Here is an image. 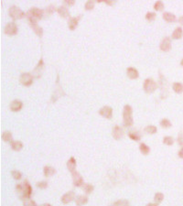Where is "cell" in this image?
Listing matches in <instances>:
<instances>
[{
  "mask_svg": "<svg viewBox=\"0 0 183 206\" xmlns=\"http://www.w3.org/2000/svg\"><path fill=\"white\" fill-rule=\"evenodd\" d=\"M16 192L17 196L22 201H27L30 199L32 194V188L27 181H24L22 183H18L16 186Z\"/></svg>",
  "mask_w": 183,
  "mask_h": 206,
  "instance_id": "6da1fadb",
  "label": "cell"
},
{
  "mask_svg": "<svg viewBox=\"0 0 183 206\" xmlns=\"http://www.w3.org/2000/svg\"><path fill=\"white\" fill-rule=\"evenodd\" d=\"M44 15V10H41L38 7H32L26 13V17L28 19V22H37Z\"/></svg>",
  "mask_w": 183,
  "mask_h": 206,
  "instance_id": "7a4b0ae2",
  "label": "cell"
},
{
  "mask_svg": "<svg viewBox=\"0 0 183 206\" xmlns=\"http://www.w3.org/2000/svg\"><path fill=\"white\" fill-rule=\"evenodd\" d=\"M123 117H124V126L126 127H129L131 126H133L134 120H133V108L126 105L124 107V111H123Z\"/></svg>",
  "mask_w": 183,
  "mask_h": 206,
  "instance_id": "3957f363",
  "label": "cell"
},
{
  "mask_svg": "<svg viewBox=\"0 0 183 206\" xmlns=\"http://www.w3.org/2000/svg\"><path fill=\"white\" fill-rule=\"evenodd\" d=\"M8 13L13 19H20L25 17V13L16 6H11L9 7Z\"/></svg>",
  "mask_w": 183,
  "mask_h": 206,
  "instance_id": "277c9868",
  "label": "cell"
},
{
  "mask_svg": "<svg viewBox=\"0 0 183 206\" xmlns=\"http://www.w3.org/2000/svg\"><path fill=\"white\" fill-rule=\"evenodd\" d=\"M143 87H144V90H145L146 93H148V94H152L153 92L156 91V89H157V87H158V84H157V83H156L153 79L148 78V79L145 80V82H144V86H143Z\"/></svg>",
  "mask_w": 183,
  "mask_h": 206,
  "instance_id": "5b68a950",
  "label": "cell"
},
{
  "mask_svg": "<svg viewBox=\"0 0 183 206\" xmlns=\"http://www.w3.org/2000/svg\"><path fill=\"white\" fill-rule=\"evenodd\" d=\"M17 26L15 22H9L5 25V28H4V32L6 34V35H10V36H13V35H16L17 33Z\"/></svg>",
  "mask_w": 183,
  "mask_h": 206,
  "instance_id": "8992f818",
  "label": "cell"
},
{
  "mask_svg": "<svg viewBox=\"0 0 183 206\" xmlns=\"http://www.w3.org/2000/svg\"><path fill=\"white\" fill-rule=\"evenodd\" d=\"M20 83L25 86H29L33 83V75L28 72H24L20 75Z\"/></svg>",
  "mask_w": 183,
  "mask_h": 206,
  "instance_id": "52a82bcc",
  "label": "cell"
},
{
  "mask_svg": "<svg viewBox=\"0 0 183 206\" xmlns=\"http://www.w3.org/2000/svg\"><path fill=\"white\" fill-rule=\"evenodd\" d=\"M72 175V182H73V185L76 186V187H81L84 184V182H83V179L82 177L81 176V174L79 172H77L76 171H73L71 173Z\"/></svg>",
  "mask_w": 183,
  "mask_h": 206,
  "instance_id": "ba28073f",
  "label": "cell"
},
{
  "mask_svg": "<svg viewBox=\"0 0 183 206\" xmlns=\"http://www.w3.org/2000/svg\"><path fill=\"white\" fill-rule=\"evenodd\" d=\"M159 48L163 51H169L171 49V39L170 37H165L160 42Z\"/></svg>",
  "mask_w": 183,
  "mask_h": 206,
  "instance_id": "9c48e42d",
  "label": "cell"
},
{
  "mask_svg": "<svg viewBox=\"0 0 183 206\" xmlns=\"http://www.w3.org/2000/svg\"><path fill=\"white\" fill-rule=\"evenodd\" d=\"M112 136L115 140H120L124 137V131L119 126H115L112 130Z\"/></svg>",
  "mask_w": 183,
  "mask_h": 206,
  "instance_id": "30bf717a",
  "label": "cell"
},
{
  "mask_svg": "<svg viewBox=\"0 0 183 206\" xmlns=\"http://www.w3.org/2000/svg\"><path fill=\"white\" fill-rule=\"evenodd\" d=\"M99 114L107 119H111L113 116V109L110 106H104L99 110Z\"/></svg>",
  "mask_w": 183,
  "mask_h": 206,
  "instance_id": "8fae6325",
  "label": "cell"
},
{
  "mask_svg": "<svg viewBox=\"0 0 183 206\" xmlns=\"http://www.w3.org/2000/svg\"><path fill=\"white\" fill-rule=\"evenodd\" d=\"M10 110L13 111V112H17V111H20L23 107V103L20 101V100H14L11 102L10 105Z\"/></svg>",
  "mask_w": 183,
  "mask_h": 206,
  "instance_id": "7c38bea8",
  "label": "cell"
},
{
  "mask_svg": "<svg viewBox=\"0 0 183 206\" xmlns=\"http://www.w3.org/2000/svg\"><path fill=\"white\" fill-rule=\"evenodd\" d=\"M43 69H44V62H43V60L40 59V61H38V65L36 66V68L34 69V72H33V74H35L36 78H39L40 77Z\"/></svg>",
  "mask_w": 183,
  "mask_h": 206,
  "instance_id": "4fadbf2b",
  "label": "cell"
},
{
  "mask_svg": "<svg viewBox=\"0 0 183 206\" xmlns=\"http://www.w3.org/2000/svg\"><path fill=\"white\" fill-rule=\"evenodd\" d=\"M74 198H75V193L73 192H69V193H65L64 195H62L61 202H62V204H67L71 203Z\"/></svg>",
  "mask_w": 183,
  "mask_h": 206,
  "instance_id": "5bb4252c",
  "label": "cell"
},
{
  "mask_svg": "<svg viewBox=\"0 0 183 206\" xmlns=\"http://www.w3.org/2000/svg\"><path fill=\"white\" fill-rule=\"evenodd\" d=\"M81 15L78 17H71L69 19V22H68V27L71 30H74L76 28V27L78 26V22H79V19L81 18Z\"/></svg>",
  "mask_w": 183,
  "mask_h": 206,
  "instance_id": "9a60e30c",
  "label": "cell"
},
{
  "mask_svg": "<svg viewBox=\"0 0 183 206\" xmlns=\"http://www.w3.org/2000/svg\"><path fill=\"white\" fill-rule=\"evenodd\" d=\"M29 25H30V27L32 28V29L34 30V32H35L38 37H42V35H43V29H42L41 27H39V26L38 25L37 22H30Z\"/></svg>",
  "mask_w": 183,
  "mask_h": 206,
  "instance_id": "2e32d148",
  "label": "cell"
},
{
  "mask_svg": "<svg viewBox=\"0 0 183 206\" xmlns=\"http://www.w3.org/2000/svg\"><path fill=\"white\" fill-rule=\"evenodd\" d=\"M126 74H127V76H128L130 79H137V78H138V76H139V73H138L137 70L135 69V68H133V67L127 68V70H126Z\"/></svg>",
  "mask_w": 183,
  "mask_h": 206,
  "instance_id": "e0dca14e",
  "label": "cell"
},
{
  "mask_svg": "<svg viewBox=\"0 0 183 206\" xmlns=\"http://www.w3.org/2000/svg\"><path fill=\"white\" fill-rule=\"evenodd\" d=\"M162 17H163V19L165 20V21H167V22H174V21H176V16L174 15V14H172V13H170V12H165V13H163V15H162Z\"/></svg>",
  "mask_w": 183,
  "mask_h": 206,
  "instance_id": "ac0fdd59",
  "label": "cell"
},
{
  "mask_svg": "<svg viewBox=\"0 0 183 206\" xmlns=\"http://www.w3.org/2000/svg\"><path fill=\"white\" fill-rule=\"evenodd\" d=\"M67 168L68 170L72 173L73 171H75V169H76V160L73 157L70 158V160L67 161Z\"/></svg>",
  "mask_w": 183,
  "mask_h": 206,
  "instance_id": "d6986e66",
  "label": "cell"
},
{
  "mask_svg": "<svg viewBox=\"0 0 183 206\" xmlns=\"http://www.w3.org/2000/svg\"><path fill=\"white\" fill-rule=\"evenodd\" d=\"M43 172H44V175L46 177H51L56 173V171H55L54 168H52L50 166H45L44 169H43Z\"/></svg>",
  "mask_w": 183,
  "mask_h": 206,
  "instance_id": "ffe728a7",
  "label": "cell"
},
{
  "mask_svg": "<svg viewBox=\"0 0 183 206\" xmlns=\"http://www.w3.org/2000/svg\"><path fill=\"white\" fill-rule=\"evenodd\" d=\"M88 203V198L84 195H80L75 199V204L77 206H82Z\"/></svg>",
  "mask_w": 183,
  "mask_h": 206,
  "instance_id": "44dd1931",
  "label": "cell"
},
{
  "mask_svg": "<svg viewBox=\"0 0 183 206\" xmlns=\"http://www.w3.org/2000/svg\"><path fill=\"white\" fill-rule=\"evenodd\" d=\"M57 12L62 17H68L69 15H70V12H69L68 8H66L65 6H60L57 8Z\"/></svg>",
  "mask_w": 183,
  "mask_h": 206,
  "instance_id": "7402d4cb",
  "label": "cell"
},
{
  "mask_svg": "<svg viewBox=\"0 0 183 206\" xmlns=\"http://www.w3.org/2000/svg\"><path fill=\"white\" fill-rule=\"evenodd\" d=\"M183 36V30L181 27H178L175 28V30L172 33V39H181Z\"/></svg>",
  "mask_w": 183,
  "mask_h": 206,
  "instance_id": "603a6c76",
  "label": "cell"
},
{
  "mask_svg": "<svg viewBox=\"0 0 183 206\" xmlns=\"http://www.w3.org/2000/svg\"><path fill=\"white\" fill-rule=\"evenodd\" d=\"M23 148V143L21 141H12L11 142V149L15 151H19Z\"/></svg>",
  "mask_w": 183,
  "mask_h": 206,
  "instance_id": "cb8c5ba5",
  "label": "cell"
},
{
  "mask_svg": "<svg viewBox=\"0 0 183 206\" xmlns=\"http://www.w3.org/2000/svg\"><path fill=\"white\" fill-rule=\"evenodd\" d=\"M128 137L132 139V140H135V141H139L141 139V135L139 132L137 131H130L128 133Z\"/></svg>",
  "mask_w": 183,
  "mask_h": 206,
  "instance_id": "d4e9b609",
  "label": "cell"
},
{
  "mask_svg": "<svg viewBox=\"0 0 183 206\" xmlns=\"http://www.w3.org/2000/svg\"><path fill=\"white\" fill-rule=\"evenodd\" d=\"M2 139L5 141V142H12L13 140V137H12V134H11V132H9V131H5V132H3V134H2Z\"/></svg>",
  "mask_w": 183,
  "mask_h": 206,
  "instance_id": "484cf974",
  "label": "cell"
},
{
  "mask_svg": "<svg viewBox=\"0 0 183 206\" xmlns=\"http://www.w3.org/2000/svg\"><path fill=\"white\" fill-rule=\"evenodd\" d=\"M172 88L175 93L177 94H181L183 93V84L181 83H174L172 85Z\"/></svg>",
  "mask_w": 183,
  "mask_h": 206,
  "instance_id": "4316f807",
  "label": "cell"
},
{
  "mask_svg": "<svg viewBox=\"0 0 183 206\" xmlns=\"http://www.w3.org/2000/svg\"><path fill=\"white\" fill-rule=\"evenodd\" d=\"M139 149H140V151H141V153H142L143 155H148V154L150 152V149H149V147H148V145L144 144V143H141V144H140V146H139Z\"/></svg>",
  "mask_w": 183,
  "mask_h": 206,
  "instance_id": "83f0119b",
  "label": "cell"
},
{
  "mask_svg": "<svg viewBox=\"0 0 183 206\" xmlns=\"http://www.w3.org/2000/svg\"><path fill=\"white\" fill-rule=\"evenodd\" d=\"M82 190L84 191V193L86 194H90L93 191V186L92 184H89V183H84L82 185Z\"/></svg>",
  "mask_w": 183,
  "mask_h": 206,
  "instance_id": "f1b7e54d",
  "label": "cell"
},
{
  "mask_svg": "<svg viewBox=\"0 0 183 206\" xmlns=\"http://www.w3.org/2000/svg\"><path fill=\"white\" fill-rule=\"evenodd\" d=\"M163 199H164V194L161 193H157L154 196V201L157 204H160L163 201Z\"/></svg>",
  "mask_w": 183,
  "mask_h": 206,
  "instance_id": "f546056e",
  "label": "cell"
},
{
  "mask_svg": "<svg viewBox=\"0 0 183 206\" xmlns=\"http://www.w3.org/2000/svg\"><path fill=\"white\" fill-rule=\"evenodd\" d=\"M110 206H130V204H129V202L126 200H119Z\"/></svg>",
  "mask_w": 183,
  "mask_h": 206,
  "instance_id": "4dcf8cb0",
  "label": "cell"
},
{
  "mask_svg": "<svg viewBox=\"0 0 183 206\" xmlns=\"http://www.w3.org/2000/svg\"><path fill=\"white\" fill-rule=\"evenodd\" d=\"M160 126H161L162 127L169 128V127H170L172 126V124H171V122H170L169 119H167V118H163V119L160 121Z\"/></svg>",
  "mask_w": 183,
  "mask_h": 206,
  "instance_id": "1f68e13d",
  "label": "cell"
},
{
  "mask_svg": "<svg viewBox=\"0 0 183 206\" xmlns=\"http://www.w3.org/2000/svg\"><path fill=\"white\" fill-rule=\"evenodd\" d=\"M55 11H56L55 6H52V5H50V6H49L48 7H46V9L44 10V15H51V14H53Z\"/></svg>",
  "mask_w": 183,
  "mask_h": 206,
  "instance_id": "d6a6232c",
  "label": "cell"
},
{
  "mask_svg": "<svg viewBox=\"0 0 183 206\" xmlns=\"http://www.w3.org/2000/svg\"><path fill=\"white\" fill-rule=\"evenodd\" d=\"M164 8V3L162 1H157L154 4V9L157 11H161Z\"/></svg>",
  "mask_w": 183,
  "mask_h": 206,
  "instance_id": "836d02e7",
  "label": "cell"
},
{
  "mask_svg": "<svg viewBox=\"0 0 183 206\" xmlns=\"http://www.w3.org/2000/svg\"><path fill=\"white\" fill-rule=\"evenodd\" d=\"M145 132L148 134H155L157 132V127L155 126H148L145 128Z\"/></svg>",
  "mask_w": 183,
  "mask_h": 206,
  "instance_id": "e575fe53",
  "label": "cell"
},
{
  "mask_svg": "<svg viewBox=\"0 0 183 206\" xmlns=\"http://www.w3.org/2000/svg\"><path fill=\"white\" fill-rule=\"evenodd\" d=\"M163 143L167 146H171L174 143V139L172 137H165L163 138Z\"/></svg>",
  "mask_w": 183,
  "mask_h": 206,
  "instance_id": "d590c367",
  "label": "cell"
},
{
  "mask_svg": "<svg viewBox=\"0 0 183 206\" xmlns=\"http://www.w3.org/2000/svg\"><path fill=\"white\" fill-rule=\"evenodd\" d=\"M84 7L86 10H92L94 7V1H92V0L87 1L84 5Z\"/></svg>",
  "mask_w": 183,
  "mask_h": 206,
  "instance_id": "8d00e7d4",
  "label": "cell"
},
{
  "mask_svg": "<svg viewBox=\"0 0 183 206\" xmlns=\"http://www.w3.org/2000/svg\"><path fill=\"white\" fill-rule=\"evenodd\" d=\"M156 18V13L154 12H148L146 14V19L148 21H153Z\"/></svg>",
  "mask_w": 183,
  "mask_h": 206,
  "instance_id": "74e56055",
  "label": "cell"
},
{
  "mask_svg": "<svg viewBox=\"0 0 183 206\" xmlns=\"http://www.w3.org/2000/svg\"><path fill=\"white\" fill-rule=\"evenodd\" d=\"M11 174L15 180H20L22 178V173L18 171H12Z\"/></svg>",
  "mask_w": 183,
  "mask_h": 206,
  "instance_id": "f35d334b",
  "label": "cell"
},
{
  "mask_svg": "<svg viewBox=\"0 0 183 206\" xmlns=\"http://www.w3.org/2000/svg\"><path fill=\"white\" fill-rule=\"evenodd\" d=\"M37 187L39 189H46L48 187V182H39L37 183Z\"/></svg>",
  "mask_w": 183,
  "mask_h": 206,
  "instance_id": "ab89813d",
  "label": "cell"
},
{
  "mask_svg": "<svg viewBox=\"0 0 183 206\" xmlns=\"http://www.w3.org/2000/svg\"><path fill=\"white\" fill-rule=\"evenodd\" d=\"M23 206H38L37 205V204L34 202V201H32V200H27V201H24V204Z\"/></svg>",
  "mask_w": 183,
  "mask_h": 206,
  "instance_id": "60d3db41",
  "label": "cell"
},
{
  "mask_svg": "<svg viewBox=\"0 0 183 206\" xmlns=\"http://www.w3.org/2000/svg\"><path fill=\"white\" fill-rule=\"evenodd\" d=\"M178 143H179V145H181V146H183V132H181L180 134H179V136H178Z\"/></svg>",
  "mask_w": 183,
  "mask_h": 206,
  "instance_id": "b9f144b4",
  "label": "cell"
},
{
  "mask_svg": "<svg viewBox=\"0 0 183 206\" xmlns=\"http://www.w3.org/2000/svg\"><path fill=\"white\" fill-rule=\"evenodd\" d=\"M64 3L68 6H73L75 1L74 0H64Z\"/></svg>",
  "mask_w": 183,
  "mask_h": 206,
  "instance_id": "7bdbcfd3",
  "label": "cell"
},
{
  "mask_svg": "<svg viewBox=\"0 0 183 206\" xmlns=\"http://www.w3.org/2000/svg\"><path fill=\"white\" fill-rule=\"evenodd\" d=\"M105 4L109 5V6H113L115 4V1H112V0H103Z\"/></svg>",
  "mask_w": 183,
  "mask_h": 206,
  "instance_id": "ee69618b",
  "label": "cell"
},
{
  "mask_svg": "<svg viewBox=\"0 0 183 206\" xmlns=\"http://www.w3.org/2000/svg\"><path fill=\"white\" fill-rule=\"evenodd\" d=\"M178 155H179V157H180V158L183 159V148L181 149V150H180V151H179V154H178Z\"/></svg>",
  "mask_w": 183,
  "mask_h": 206,
  "instance_id": "f6af8a7d",
  "label": "cell"
},
{
  "mask_svg": "<svg viewBox=\"0 0 183 206\" xmlns=\"http://www.w3.org/2000/svg\"><path fill=\"white\" fill-rule=\"evenodd\" d=\"M179 22H180V23H181V25L183 26V16H182V17H181L179 18Z\"/></svg>",
  "mask_w": 183,
  "mask_h": 206,
  "instance_id": "bcb514c9",
  "label": "cell"
},
{
  "mask_svg": "<svg viewBox=\"0 0 183 206\" xmlns=\"http://www.w3.org/2000/svg\"><path fill=\"white\" fill-rule=\"evenodd\" d=\"M147 206H159L157 204H148Z\"/></svg>",
  "mask_w": 183,
  "mask_h": 206,
  "instance_id": "7dc6e473",
  "label": "cell"
},
{
  "mask_svg": "<svg viewBox=\"0 0 183 206\" xmlns=\"http://www.w3.org/2000/svg\"><path fill=\"white\" fill-rule=\"evenodd\" d=\"M40 206H51L50 204H41Z\"/></svg>",
  "mask_w": 183,
  "mask_h": 206,
  "instance_id": "c3c4849f",
  "label": "cell"
},
{
  "mask_svg": "<svg viewBox=\"0 0 183 206\" xmlns=\"http://www.w3.org/2000/svg\"><path fill=\"white\" fill-rule=\"evenodd\" d=\"M181 66L183 67V58H182V60H181Z\"/></svg>",
  "mask_w": 183,
  "mask_h": 206,
  "instance_id": "681fc988",
  "label": "cell"
}]
</instances>
